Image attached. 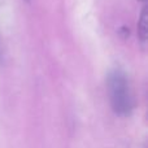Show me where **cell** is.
Instances as JSON below:
<instances>
[{
	"mask_svg": "<svg viewBox=\"0 0 148 148\" xmlns=\"http://www.w3.org/2000/svg\"><path fill=\"white\" fill-rule=\"evenodd\" d=\"M140 1H146V0H140Z\"/></svg>",
	"mask_w": 148,
	"mask_h": 148,
	"instance_id": "3",
	"label": "cell"
},
{
	"mask_svg": "<svg viewBox=\"0 0 148 148\" xmlns=\"http://www.w3.org/2000/svg\"><path fill=\"white\" fill-rule=\"evenodd\" d=\"M138 33L139 36L143 42H146L147 34H148V14H147V8H143L140 14V20L138 23Z\"/></svg>",
	"mask_w": 148,
	"mask_h": 148,
	"instance_id": "2",
	"label": "cell"
},
{
	"mask_svg": "<svg viewBox=\"0 0 148 148\" xmlns=\"http://www.w3.org/2000/svg\"><path fill=\"white\" fill-rule=\"evenodd\" d=\"M27 1H29V0H27Z\"/></svg>",
	"mask_w": 148,
	"mask_h": 148,
	"instance_id": "4",
	"label": "cell"
},
{
	"mask_svg": "<svg viewBox=\"0 0 148 148\" xmlns=\"http://www.w3.org/2000/svg\"><path fill=\"white\" fill-rule=\"evenodd\" d=\"M108 92L113 110L118 116H127L133 109V96L126 75L121 70H112L108 75Z\"/></svg>",
	"mask_w": 148,
	"mask_h": 148,
	"instance_id": "1",
	"label": "cell"
}]
</instances>
